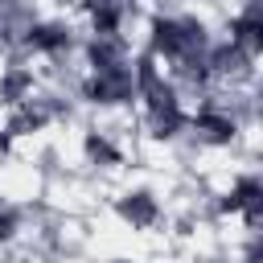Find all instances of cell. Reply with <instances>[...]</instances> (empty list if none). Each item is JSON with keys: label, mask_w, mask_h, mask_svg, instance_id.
I'll list each match as a JSON object with an SVG mask.
<instances>
[{"label": "cell", "mask_w": 263, "mask_h": 263, "mask_svg": "<svg viewBox=\"0 0 263 263\" xmlns=\"http://www.w3.org/2000/svg\"><path fill=\"white\" fill-rule=\"evenodd\" d=\"M201 45H205V37H201L197 25H189V21H164V16L152 21V49H156V53L193 66V58H197Z\"/></svg>", "instance_id": "6da1fadb"}, {"label": "cell", "mask_w": 263, "mask_h": 263, "mask_svg": "<svg viewBox=\"0 0 263 263\" xmlns=\"http://www.w3.org/2000/svg\"><path fill=\"white\" fill-rule=\"evenodd\" d=\"M136 95V78L132 66H115V70H95V78L86 82V99L90 103H123Z\"/></svg>", "instance_id": "7a4b0ae2"}, {"label": "cell", "mask_w": 263, "mask_h": 263, "mask_svg": "<svg viewBox=\"0 0 263 263\" xmlns=\"http://www.w3.org/2000/svg\"><path fill=\"white\" fill-rule=\"evenodd\" d=\"M222 205H226V210H242L247 222L259 226V214H263V185H259L255 177H242V181L230 189V197H226Z\"/></svg>", "instance_id": "3957f363"}, {"label": "cell", "mask_w": 263, "mask_h": 263, "mask_svg": "<svg viewBox=\"0 0 263 263\" xmlns=\"http://www.w3.org/2000/svg\"><path fill=\"white\" fill-rule=\"evenodd\" d=\"M230 41H234L238 49H247V53H259V45H263V16H259V8H251V12H242V16L234 21Z\"/></svg>", "instance_id": "277c9868"}, {"label": "cell", "mask_w": 263, "mask_h": 263, "mask_svg": "<svg viewBox=\"0 0 263 263\" xmlns=\"http://www.w3.org/2000/svg\"><path fill=\"white\" fill-rule=\"evenodd\" d=\"M148 119H152V136L156 140H173L181 127H185V111H181V103L173 99V103H164V107H152L148 111Z\"/></svg>", "instance_id": "5b68a950"}, {"label": "cell", "mask_w": 263, "mask_h": 263, "mask_svg": "<svg viewBox=\"0 0 263 263\" xmlns=\"http://www.w3.org/2000/svg\"><path fill=\"white\" fill-rule=\"evenodd\" d=\"M119 214H123L132 226H152V222H156V197L144 193V189H136V193H127V197L119 201Z\"/></svg>", "instance_id": "8992f818"}, {"label": "cell", "mask_w": 263, "mask_h": 263, "mask_svg": "<svg viewBox=\"0 0 263 263\" xmlns=\"http://www.w3.org/2000/svg\"><path fill=\"white\" fill-rule=\"evenodd\" d=\"M86 12H90V21H95V33H99V37H115L119 16H123L119 0H86Z\"/></svg>", "instance_id": "52a82bcc"}, {"label": "cell", "mask_w": 263, "mask_h": 263, "mask_svg": "<svg viewBox=\"0 0 263 263\" xmlns=\"http://www.w3.org/2000/svg\"><path fill=\"white\" fill-rule=\"evenodd\" d=\"M25 41H29L33 49H41V53H53V49H66V45H70V33H66L62 25H33Z\"/></svg>", "instance_id": "ba28073f"}, {"label": "cell", "mask_w": 263, "mask_h": 263, "mask_svg": "<svg viewBox=\"0 0 263 263\" xmlns=\"http://www.w3.org/2000/svg\"><path fill=\"white\" fill-rule=\"evenodd\" d=\"M197 132H205V140H214V144H226L234 136V119H226L218 111H201L197 115Z\"/></svg>", "instance_id": "9c48e42d"}, {"label": "cell", "mask_w": 263, "mask_h": 263, "mask_svg": "<svg viewBox=\"0 0 263 263\" xmlns=\"http://www.w3.org/2000/svg\"><path fill=\"white\" fill-rule=\"evenodd\" d=\"M29 82H33V78H29L25 70H8V74L0 78V99H4V103H21L25 90H29Z\"/></svg>", "instance_id": "30bf717a"}, {"label": "cell", "mask_w": 263, "mask_h": 263, "mask_svg": "<svg viewBox=\"0 0 263 263\" xmlns=\"http://www.w3.org/2000/svg\"><path fill=\"white\" fill-rule=\"evenodd\" d=\"M45 123V111H33V107H25V111H16L12 115V123H8V136H25V132H37Z\"/></svg>", "instance_id": "8fae6325"}, {"label": "cell", "mask_w": 263, "mask_h": 263, "mask_svg": "<svg viewBox=\"0 0 263 263\" xmlns=\"http://www.w3.org/2000/svg\"><path fill=\"white\" fill-rule=\"evenodd\" d=\"M86 156H95V160H103V164H115V160H119V152H115L103 136H95V132L86 136Z\"/></svg>", "instance_id": "7c38bea8"}, {"label": "cell", "mask_w": 263, "mask_h": 263, "mask_svg": "<svg viewBox=\"0 0 263 263\" xmlns=\"http://www.w3.org/2000/svg\"><path fill=\"white\" fill-rule=\"evenodd\" d=\"M12 226H16V218H12V210H4V205H0V242H4L8 234H12Z\"/></svg>", "instance_id": "4fadbf2b"}, {"label": "cell", "mask_w": 263, "mask_h": 263, "mask_svg": "<svg viewBox=\"0 0 263 263\" xmlns=\"http://www.w3.org/2000/svg\"><path fill=\"white\" fill-rule=\"evenodd\" d=\"M0 148H8V136H0Z\"/></svg>", "instance_id": "5bb4252c"}]
</instances>
